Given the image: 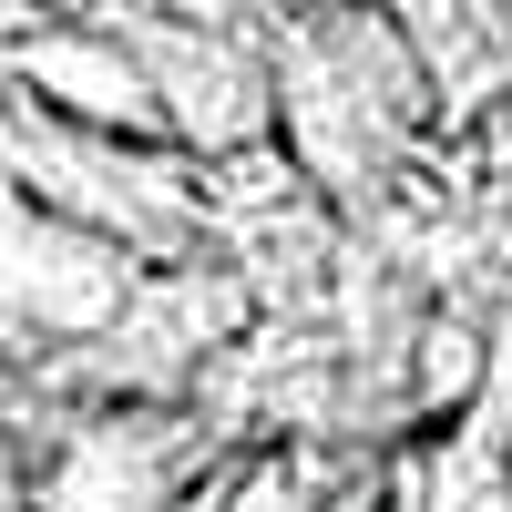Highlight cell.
<instances>
[{"mask_svg": "<svg viewBox=\"0 0 512 512\" xmlns=\"http://www.w3.org/2000/svg\"><path fill=\"white\" fill-rule=\"evenodd\" d=\"M0 175H11L21 195H41V205H62L72 226L113 236L123 256H144V267H195V256L216 246V205H205L195 154L62 123L31 93L0 103Z\"/></svg>", "mask_w": 512, "mask_h": 512, "instance_id": "obj_1", "label": "cell"}, {"mask_svg": "<svg viewBox=\"0 0 512 512\" xmlns=\"http://www.w3.org/2000/svg\"><path fill=\"white\" fill-rule=\"evenodd\" d=\"M441 82L410 52L400 21H369V0H318L297 31H277V134H297L308 175L349 185L359 164H390Z\"/></svg>", "mask_w": 512, "mask_h": 512, "instance_id": "obj_2", "label": "cell"}, {"mask_svg": "<svg viewBox=\"0 0 512 512\" xmlns=\"http://www.w3.org/2000/svg\"><path fill=\"white\" fill-rule=\"evenodd\" d=\"M226 431L195 400H93L52 420L31 472V512H175L195 482L226 472Z\"/></svg>", "mask_w": 512, "mask_h": 512, "instance_id": "obj_3", "label": "cell"}, {"mask_svg": "<svg viewBox=\"0 0 512 512\" xmlns=\"http://www.w3.org/2000/svg\"><path fill=\"white\" fill-rule=\"evenodd\" d=\"M154 267L0 175V359H72L134 308Z\"/></svg>", "mask_w": 512, "mask_h": 512, "instance_id": "obj_4", "label": "cell"}, {"mask_svg": "<svg viewBox=\"0 0 512 512\" xmlns=\"http://www.w3.org/2000/svg\"><path fill=\"white\" fill-rule=\"evenodd\" d=\"M82 21H103L123 52L144 62L175 154H195V164H246V154L277 144V52H256L246 31L123 11V0H82Z\"/></svg>", "mask_w": 512, "mask_h": 512, "instance_id": "obj_5", "label": "cell"}, {"mask_svg": "<svg viewBox=\"0 0 512 512\" xmlns=\"http://www.w3.org/2000/svg\"><path fill=\"white\" fill-rule=\"evenodd\" d=\"M11 82H21L41 113H62V123L134 134V144H175V134H164L154 82H144V62L123 52L103 21H52V31H31L21 52H11Z\"/></svg>", "mask_w": 512, "mask_h": 512, "instance_id": "obj_6", "label": "cell"}, {"mask_svg": "<svg viewBox=\"0 0 512 512\" xmlns=\"http://www.w3.org/2000/svg\"><path fill=\"white\" fill-rule=\"evenodd\" d=\"M216 512H328V502H318V461L287 451V441H256V451L226 461Z\"/></svg>", "mask_w": 512, "mask_h": 512, "instance_id": "obj_7", "label": "cell"}, {"mask_svg": "<svg viewBox=\"0 0 512 512\" xmlns=\"http://www.w3.org/2000/svg\"><path fill=\"white\" fill-rule=\"evenodd\" d=\"M123 11H164V21H216V31H246L256 0H123Z\"/></svg>", "mask_w": 512, "mask_h": 512, "instance_id": "obj_8", "label": "cell"}, {"mask_svg": "<svg viewBox=\"0 0 512 512\" xmlns=\"http://www.w3.org/2000/svg\"><path fill=\"white\" fill-rule=\"evenodd\" d=\"M0 512H31V472L11 461V441H0Z\"/></svg>", "mask_w": 512, "mask_h": 512, "instance_id": "obj_9", "label": "cell"}, {"mask_svg": "<svg viewBox=\"0 0 512 512\" xmlns=\"http://www.w3.org/2000/svg\"><path fill=\"white\" fill-rule=\"evenodd\" d=\"M441 512H512V492H492V502H441Z\"/></svg>", "mask_w": 512, "mask_h": 512, "instance_id": "obj_10", "label": "cell"}, {"mask_svg": "<svg viewBox=\"0 0 512 512\" xmlns=\"http://www.w3.org/2000/svg\"><path fill=\"white\" fill-rule=\"evenodd\" d=\"M328 512H379V502H369V492H338V502H328Z\"/></svg>", "mask_w": 512, "mask_h": 512, "instance_id": "obj_11", "label": "cell"}]
</instances>
